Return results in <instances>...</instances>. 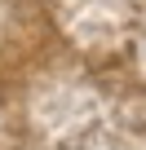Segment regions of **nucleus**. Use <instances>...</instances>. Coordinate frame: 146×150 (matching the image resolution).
Listing matches in <instances>:
<instances>
[]
</instances>
